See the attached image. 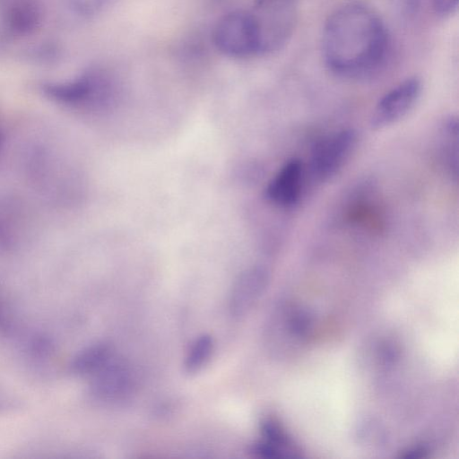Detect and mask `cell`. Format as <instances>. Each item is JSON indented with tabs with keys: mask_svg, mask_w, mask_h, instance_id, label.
I'll use <instances>...</instances> for the list:
<instances>
[{
	"mask_svg": "<svg viewBox=\"0 0 459 459\" xmlns=\"http://www.w3.org/2000/svg\"><path fill=\"white\" fill-rule=\"evenodd\" d=\"M357 143L358 133L352 128L341 129L317 143L310 161L313 177L319 181L333 178L350 160Z\"/></svg>",
	"mask_w": 459,
	"mask_h": 459,
	"instance_id": "obj_4",
	"label": "cell"
},
{
	"mask_svg": "<svg viewBox=\"0 0 459 459\" xmlns=\"http://www.w3.org/2000/svg\"><path fill=\"white\" fill-rule=\"evenodd\" d=\"M112 357L111 347L97 343L82 351L74 359V369L79 374H94Z\"/></svg>",
	"mask_w": 459,
	"mask_h": 459,
	"instance_id": "obj_10",
	"label": "cell"
},
{
	"mask_svg": "<svg viewBox=\"0 0 459 459\" xmlns=\"http://www.w3.org/2000/svg\"><path fill=\"white\" fill-rule=\"evenodd\" d=\"M212 41L217 50L229 57L262 54L258 23L250 12L232 11L220 18L212 31Z\"/></svg>",
	"mask_w": 459,
	"mask_h": 459,
	"instance_id": "obj_2",
	"label": "cell"
},
{
	"mask_svg": "<svg viewBox=\"0 0 459 459\" xmlns=\"http://www.w3.org/2000/svg\"><path fill=\"white\" fill-rule=\"evenodd\" d=\"M38 21V13L31 4H22L15 7L12 14V22L14 28L28 30L35 26Z\"/></svg>",
	"mask_w": 459,
	"mask_h": 459,
	"instance_id": "obj_13",
	"label": "cell"
},
{
	"mask_svg": "<svg viewBox=\"0 0 459 459\" xmlns=\"http://www.w3.org/2000/svg\"><path fill=\"white\" fill-rule=\"evenodd\" d=\"M264 280V272L258 268L247 270L239 275L230 296V311L233 316H241L248 311L261 293Z\"/></svg>",
	"mask_w": 459,
	"mask_h": 459,
	"instance_id": "obj_9",
	"label": "cell"
},
{
	"mask_svg": "<svg viewBox=\"0 0 459 459\" xmlns=\"http://www.w3.org/2000/svg\"><path fill=\"white\" fill-rule=\"evenodd\" d=\"M107 82L100 74L88 73L74 81L44 85V93L52 100L66 105H80L98 96Z\"/></svg>",
	"mask_w": 459,
	"mask_h": 459,
	"instance_id": "obj_7",
	"label": "cell"
},
{
	"mask_svg": "<svg viewBox=\"0 0 459 459\" xmlns=\"http://www.w3.org/2000/svg\"><path fill=\"white\" fill-rule=\"evenodd\" d=\"M213 339L209 334L198 336L186 353L184 369L187 374L198 372L207 363L213 351Z\"/></svg>",
	"mask_w": 459,
	"mask_h": 459,
	"instance_id": "obj_11",
	"label": "cell"
},
{
	"mask_svg": "<svg viewBox=\"0 0 459 459\" xmlns=\"http://www.w3.org/2000/svg\"><path fill=\"white\" fill-rule=\"evenodd\" d=\"M422 91L421 80L408 77L385 93L370 117V126L379 130L396 124L414 108Z\"/></svg>",
	"mask_w": 459,
	"mask_h": 459,
	"instance_id": "obj_5",
	"label": "cell"
},
{
	"mask_svg": "<svg viewBox=\"0 0 459 459\" xmlns=\"http://www.w3.org/2000/svg\"><path fill=\"white\" fill-rule=\"evenodd\" d=\"M445 140V162L452 176L457 177V154H458V121L456 117H449L443 124Z\"/></svg>",
	"mask_w": 459,
	"mask_h": 459,
	"instance_id": "obj_12",
	"label": "cell"
},
{
	"mask_svg": "<svg viewBox=\"0 0 459 459\" xmlns=\"http://www.w3.org/2000/svg\"><path fill=\"white\" fill-rule=\"evenodd\" d=\"M72 5L81 14L94 15L109 5L112 0H70Z\"/></svg>",
	"mask_w": 459,
	"mask_h": 459,
	"instance_id": "obj_14",
	"label": "cell"
},
{
	"mask_svg": "<svg viewBox=\"0 0 459 459\" xmlns=\"http://www.w3.org/2000/svg\"><path fill=\"white\" fill-rule=\"evenodd\" d=\"M94 375L92 392L99 400L118 403L132 394L134 380L129 366L124 360L111 357Z\"/></svg>",
	"mask_w": 459,
	"mask_h": 459,
	"instance_id": "obj_6",
	"label": "cell"
},
{
	"mask_svg": "<svg viewBox=\"0 0 459 459\" xmlns=\"http://www.w3.org/2000/svg\"><path fill=\"white\" fill-rule=\"evenodd\" d=\"M1 142H2V134L0 132V143H1Z\"/></svg>",
	"mask_w": 459,
	"mask_h": 459,
	"instance_id": "obj_16",
	"label": "cell"
},
{
	"mask_svg": "<svg viewBox=\"0 0 459 459\" xmlns=\"http://www.w3.org/2000/svg\"><path fill=\"white\" fill-rule=\"evenodd\" d=\"M459 0H432L434 12L441 17H446L455 12Z\"/></svg>",
	"mask_w": 459,
	"mask_h": 459,
	"instance_id": "obj_15",
	"label": "cell"
},
{
	"mask_svg": "<svg viewBox=\"0 0 459 459\" xmlns=\"http://www.w3.org/2000/svg\"><path fill=\"white\" fill-rule=\"evenodd\" d=\"M253 13L260 30L262 54L282 48L296 28V0H255V12Z\"/></svg>",
	"mask_w": 459,
	"mask_h": 459,
	"instance_id": "obj_3",
	"label": "cell"
},
{
	"mask_svg": "<svg viewBox=\"0 0 459 459\" xmlns=\"http://www.w3.org/2000/svg\"><path fill=\"white\" fill-rule=\"evenodd\" d=\"M390 51V36L379 13L361 1L338 6L326 19L322 56L334 74L361 79L377 72Z\"/></svg>",
	"mask_w": 459,
	"mask_h": 459,
	"instance_id": "obj_1",
	"label": "cell"
},
{
	"mask_svg": "<svg viewBox=\"0 0 459 459\" xmlns=\"http://www.w3.org/2000/svg\"><path fill=\"white\" fill-rule=\"evenodd\" d=\"M304 168L298 159L288 160L269 182L265 195L281 207H292L298 204L302 189Z\"/></svg>",
	"mask_w": 459,
	"mask_h": 459,
	"instance_id": "obj_8",
	"label": "cell"
}]
</instances>
